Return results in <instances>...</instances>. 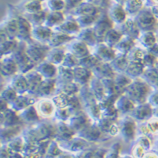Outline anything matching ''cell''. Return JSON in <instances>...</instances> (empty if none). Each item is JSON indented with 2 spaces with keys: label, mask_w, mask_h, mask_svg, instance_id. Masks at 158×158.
<instances>
[{
  "label": "cell",
  "mask_w": 158,
  "mask_h": 158,
  "mask_svg": "<svg viewBox=\"0 0 158 158\" xmlns=\"http://www.w3.org/2000/svg\"><path fill=\"white\" fill-rule=\"evenodd\" d=\"M134 44V39L127 37L121 39L120 41L116 44V48L120 52L126 54L133 49Z\"/></svg>",
  "instance_id": "cell-5"
},
{
  "label": "cell",
  "mask_w": 158,
  "mask_h": 158,
  "mask_svg": "<svg viewBox=\"0 0 158 158\" xmlns=\"http://www.w3.org/2000/svg\"><path fill=\"white\" fill-rule=\"evenodd\" d=\"M147 51L150 52L151 54L153 55L156 57L158 58V42L156 43L151 47L147 49Z\"/></svg>",
  "instance_id": "cell-8"
},
{
  "label": "cell",
  "mask_w": 158,
  "mask_h": 158,
  "mask_svg": "<svg viewBox=\"0 0 158 158\" xmlns=\"http://www.w3.org/2000/svg\"><path fill=\"white\" fill-rule=\"evenodd\" d=\"M143 6V0H127L125 10L130 15H137L139 12L142 10Z\"/></svg>",
  "instance_id": "cell-3"
},
{
  "label": "cell",
  "mask_w": 158,
  "mask_h": 158,
  "mask_svg": "<svg viewBox=\"0 0 158 158\" xmlns=\"http://www.w3.org/2000/svg\"><path fill=\"white\" fill-rule=\"evenodd\" d=\"M146 6L148 8L158 5V0H146Z\"/></svg>",
  "instance_id": "cell-9"
},
{
  "label": "cell",
  "mask_w": 158,
  "mask_h": 158,
  "mask_svg": "<svg viewBox=\"0 0 158 158\" xmlns=\"http://www.w3.org/2000/svg\"><path fill=\"white\" fill-rule=\"evenodd\" d=\"M151 11L152 12V14H154V15L158 20V5L152 6L151 8Z\"/></svg>",
  "instance_id": "cell-10"
},
{
  "label": "cell",
  "mask_w": 158,
  "mask_h": 158,
  "mask_svg": "<svg viewBox=\"0 0 158 158\" xmlns=\"http://www.w3.org/2000/svg\"><path fill=\"white\" fill-rule=\"evenodd\" d=\"M122 25L120 32L122 34H125L127 37L134 39H138L140 37V31L137 27L135 20L128 19L127 21H125Z\"/></svg>",
  "instance_id": "cell-2"
},
{
  "label": "cell",
  "mask_w": 158,
  "mask_h": 158,
  "mask_svg": "<svg viewBox=\"0 0 158 158\" xmlns=\"http://www.w3.org/2000/svg\"><path fill=\"white\" fill-rule=\"evenodd\" d=\"M155 34H156V37H157V42H158V25H157V29L155 32Z\"/></svg>",
  "instance_id": "cell-11"
},
{
  "label": "cell",
  "mask_w": 158,
  "mask_h": 158,
  "mask_svg": "<svg viewBox=\"0 0 158 158\" xmlns=\"http://www.w3.org/2000/svg\"><path fill=\"white\" fill-rule=\"evenodd\" d=\"M157 58H157L155 56H154L153 55L151 54L150 52H149L146 50V53H145L143 58V61H144L147 64L152 65L157 62Z\"/></svg>",
  "instance_id": "cell-7"
},
{
  "label": "cell",
  "mask_w": 158,
  "mask_h": 158,
  "mask_svg": "<svg viewBox=\"0 0 158 158\" xmlns=\"http://www.w3.org/2000/svg\"><path fill=\"white\" fill-rule=\"evenodd\" d=\"M140 41L143 46L148 49L157 42V39L155 32H143L140 35Z\"/></svg>",
  "instance_id": "cell-4"
},
{
  "label": "cell",
  "mask_w": 158,
  "mask_h": 158,
  "mask_svg": "<svg viewBox=\"0 0 158 158\" xmlns=\"http://www.w3.org/2000/svg\"><path fill=\"white\" fill-rule=\"evenodd\" d=\"M111 16L115 22L123 23L126 19L125 11L121 5L118 4L113 7L111 11Z\"/></svg>",
  "instance_id": "cell-6"
},
{
  "label": "cell",
  "mask_w": 158,
  "mask_h": 158,
  "mask_svg": "<svg viewBox=\"0 0 158 158\" xmlns=\"http://www.w3.org/2000/svg\"><path fill=\"white\" fill-rule=\"evenodd\" d=\"M135 22L140 31L155 32L158 25V20L152 14L151 8L141 10L136 15Z\"/></svg>",
  "instance_id": "cell-1"
}]
</instances>
